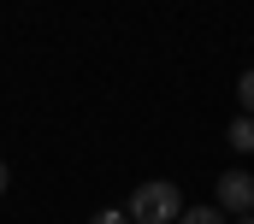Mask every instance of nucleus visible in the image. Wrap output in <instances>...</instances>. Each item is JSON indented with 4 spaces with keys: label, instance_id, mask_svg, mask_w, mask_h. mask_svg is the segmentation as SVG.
I'll return each mask as SVG.
<instances>
[{
    "label": "nucleus",
    "instance_id": "nucleus-8",
    "mask_svg": "<svg viewBox=\"0 0 254 224\" xmlns=\"http://www.w3.org/2000/svg\"><path fill=\"white\" fill-rule=\"evenodd\" d=\"M237 224H254V213H249V219H237Z\"/></svg>",
    "mask_w": 254,
    "mask_h": 224
},
{
    "label": "nucleus",
    "instance_id": "nucleus-6",
    "mask_svg": "<svg viewBox=\"0 0 254 224\" xmlns=\"http://www.w3.org/2000/svg\"><path fill=\"white\" fill-rule=\"evenodd\" d=\"M89 224H130V213H125V207H107V213H95Z\"/></svg>",
    "mask_w": 254,
    "mask_h": 224
},
{
    "label": "nucleus",
    "instance_id": "nucleus-7",
    "mask_svg": "<svg viewBox=\"0 0 254 224\" xmlns=\"http://www.w3.org/2000/svg\"><path fill=\"white\" fill-rule=\"evenodd\" d=\"M6 183H12V171H6V160H0V195H6Z\"/></svg>",
    "mask_w": 254,
    "mask_h": 224
},
{
    "label": "nucleus",
    "instance_id": "nucleus-1",
    "mask_svg": "<svg viewBox=\"0 0 254 224\" xmlns=\"http://www.w3.org/2000/svg\"><path fill=\"white\" fill-rule=\"evenodd\" d=\"M125 213H130V224H178L184 219V189L166 183V177H154V183H142L125 201Z\"/></svg>",
    "mask_w": 254,
    "mask_h": 224
},
{
    "label": "nucleus",
    "instance_id": "nucleus-3",
    "mask_svg": "<svg viewBox=\"0 0 254 224\" xmlns=\"http://www.w3.org/2000/svg\"><path fill=\"white\" fill-rule=\"evenodd\" d=\"M225 142H231L237 154H254V118H249V112H237V118H231V130H225Z\"/></svg>",
    "mask_w": 254,
    "mask_h": 224
},
{
    "label": "nucleus",
    "instance_id": "nucleus-5",
    "mask_svg": "<svg viewBox=\"0 0 254 224\" xmlns=\"http://www.w3.org/2000/svg\"><path fill=\"white\" fill-rule=\"evenodd\" d=\"M237 107L254 118V71H243V77H237Z\"/></svg>",
    "mask_w": 254,
    "mask_h": 224
},
{
    "label": "nucleus",
    "instance_id": "nucleus-2",
    "mask_svg": "<svg viewBox=\"0 0 254 224\" xmlns=\"http://www.w3.org/2000/svg\"><path fill=\"white\" fill-rule=\"evenodd\" d=\"M213 195H219V201H213L219 213H237V219H249V207H254V177H249V171H225Z\"/></svg>",
    "mask_w": 254,
    "mask_h": 224
},
{
    "label": "nucleus",
    "instance_id": "nucleus-4",
    "mask_svg": "<svg viewBox=\"0 0 254 224\" xmlns=\"http://www.w3.org/2000/svg\"><path fill=\"white\" fill-rule=\"evenodd\" d=\"M178 224H225V213H219V207H184Z\"/></svg>",
    "mask_w": 254,
    "mask_h": 224
}]
</instances>
